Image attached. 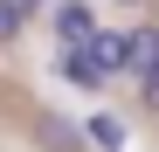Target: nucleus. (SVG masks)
Segmentation results:
<instances>
[{"label":"nucleus","mask_w":159,"mask_h":152,"mask_svg":"<svg viewBox=\"0 0 159 152\" xmlns=\"http://www.w3.org/2000/svg\"><path fill=\"white\" fill-rule=\"evenodd\" d=\"M90 56L104 69H131V35H90Z\"/></svg>","instance_id":"1"},{"label":"nucleus","mask_w":159,"mask_h":152,"mask_svg":"<svg viewBox=\"0 0 159 152\" xmlns=\"http://www.w3.org/2000/svg\"><path fill=\"white\" fill-rule=\"evenodd\" d=\"M125 7H131V0H125Z\"/></svg>","instance_id":"9"},{"label":"nucleus","mask_w":159,"mask_h":152,"mask_svg":"<svg viewBox=\"0 0 159 152\" xmlns=\"http://www.w3.org/2000/svg\"><path fill=\"white\" fill-rule=\"evenodd\" d=\"M35 132H42L48 145H56V152H76V132H69V124H62V118H42V124H35Z\"/></svg>","instance_id":"6"},{"label":"nucleus","mask_w":159,"mask_h":152,"mask_svg":"<svg viewBox=\"0 0 159 152\" xmlns=\"http://www.w3.org/2000/svg\"><path fill=\"white\" fill-rule=\"evenodd\" d=\"M14 28H21V7H14V0H0V42H14Z\"/></svg>","instance_id":"7"},{"label":"nucleus","mask_w":159,"mask_h":152,"mask_svg":"<svg viewBox=\"0 0 159 152\" xmlns=\"http://www.w3.org/2000/svg\"><path fill=\"white\" fill-rule=\"evenodd\" d=\"M90 145L118 152V145H125V124H118V118H90Z\"/></svg>","instance_id":"5"},{"label":"nucleus","mask_w":159,"mask_h":152,"mask_svg":"<svg viewBox=\"0 0 159 152\" xmlns=\"http://www.w3.org/2000/svg\"><path fill=\"white\" fill-rule=\"evenodd\" d=\"M145 104H152V111H159V76H145Z\"/></svg>","instance_id":"8"},{"label":"nucleus","mask_w":159,"mask_h":152,"mask_svg":"<svg viewBox=\"0 0 159 152\" xmlns=\"http://www.w3.org/2000/svg\"><path fill=\"white\" fill-rule=\"evenodd\" d=\"M62 69H69V76H76L83 90H97V83H104V62L90 56V48H69V56H62Z\"/></svg>","instance_id":"4"},{"label":"nucleus","mask_w":159,"mask_h":152,"mask_svg":"<svg viewBox=\"0 0 159 152\" xmlns=\"http://www.w3.org/2000/svg\"><path fill=\"white\" fill-rule=\"evenodd\" d=\"M56 28H62V42H83V35H97V21L83 0H69V7H56Z\"/></svg>","instance_id":"2"},{"label":"nucleus","mask_w":159,"mask_h":152,"mask_svg":"<svg viewBox=\"0 0 159 152\" xmlns=\"http://www.w3.org/2000/svg\"><path fill=\"white\" fill-rule=\"evenodd\" d=\"M131 69H139V76H159V28H139V35H131Z\"/></svg>","instance_id":"3"}]
</instances>
